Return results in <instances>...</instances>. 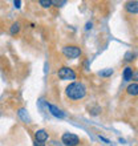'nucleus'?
Masks as SVG:
<instances>
[{"label": "nucleus", "instance_id": "13", "mask_svg": "<svg viewBox=\"0 0 138 146\" xmlns=\"http://www.w3.org/2000/svg\"><path fill=\"white\" fill-rule=\"evenodd\" d=\"M100 76H102V77H109V76H111L113 74V69H105V70H101L100 73H98Z\"/></svg>", "mask_w": 138, "mask_h": 146}, {"label": "nucleus", "instance_id": "19", "mask_svg": "<svg viewBox=\"0 0 138 146\" xmlns=\"http://www.w3.org/2000/svg\"><path fill=\"white\" fill-rule=\"evenodd\" d=\"M100 139H101V141H104V142L109 143V139H106V138H105V137H102V135H100Z\"/></svg>", "mask_w": 138, "mask_h": 146}, {"label": "nucleus", "instance_id": "2", "mask_svg": "<svg viewBox=\"0 0 138 146\" xmlns=\"http://www.w3.org/2000/svg\"><path fill=\"white\" fill-rule=\"evenodd\" d=\"M62 54L66 58H77L81 56V48L77 45H65L62 48Z\"/></svg>", "mask_w": 138, "mask_h": 146}, {"label": "nucleus", "instance_id": "18", "mask_svg": "<svg viewBox=\"0 0 138 146\" xmlns=\"http://www.w3.org/2000/svg\"><path fill=\"white\" fill-rule=\"evenodd\" d=\"M92 25H93L92 23H88V24H86V27H85V29H86V31H89V29L92 28Z\"/></svg>", "mask_w": 138, "mask_h": 146}, {"label": "nucleus", "instance_id": "16", "mask_svg": "<svg viewBox=\"0 0 138 146\" xmlns=\"http://www.w3.org/2000/svg\"><path fill=\"white\" fill-rule=\"evenodd\" d=\"M33 146H45V143H44V142H38V141H34Z\"/></svg>", "mask_w": 138, "mask_h": 146}, {"label": "nucleus", "instance_id": "6", "mask_svg": "<svg viewBox=\"0 0 138 146\" xmlns=\"http://www.w3.org/2000/svg\"><path fill=\"white\" fill-rule=\"evenodd\" d=\"M34 138H36V141H38V142H45L46 139H48V133H46V130H44V129H38V130L34 133Z\"/></svg>", "mask_w": 138, "mask_h": 146}, {"label": "nucleus", "instance_id": "8", "mask_svg": "<svg viewBox=\"0 0 138 146\" xmlns=\"http://www.w3.org/2000/svg\"><path fill=\"white\" fill-rule=\"evenodd\" d=\"M17 114H19V117L21 119H23L24 122H31V118H29V115H28V113H27V110L24 108H21V109H19V111H17Z\"/></svg>", "mask_w": 138, "mask_h": 146}, {"label": "nucleus", "instance_id": "5", "mask_svg": "<svg viewBox=\"0 0 138 146\" xmlns=\"http://www.w3.org/2000/svg\"><path fill=\"white\" fill-rule=\"evenodd\" d=\"M46 105H48V109H49V111L52 113V115L57 117V118H64V117H65V113H64L61 109H58L57 106H54V105H52V104H46Z\"/></svg>", "mask_w": 138, "mask_h": 146}, {"label": "nucleus", "instance_id": "7", "mask_svg": "<svg viewBox=\"0 0 138 146\" xmlns=\"http://www.w3.org/2000/svg\"><path fill=\"white\" fill-rule=\"evenodd\" d=\"M125 9L129 13H138V1H127L125 4Z\"/></svg>", "mask_w": 138, "mask_h": 146}, {"label": "nucleus", "instance_id": "1", "mask_svg": "<svg viewBox=\"0 0 138 146\" xmlns=\"http://www.w3.org/2000/svg\"><path fill=\"white\" fill-rule=\"evenodd\" d=\"M65 94L70 100H81L86 94V88L82 82H72L66 86Z\"/></svg>", "mask_w": 138, "mask_h": 146}, {"label": "nucleus", "instance_id": "12", "mask_svg": "<svg viewBox=\"0 0 138 146\" xmlns=\"http://www.w3.org/2000/svg\"><path fill=\"white\" fill-rule=\"evenodd\" d=\"M38 4H40V5H42L44 8H48V7H50V5L53 4V1H50V0H40V1H38Z\"/></svg>", "mask_w": 138, "mask_h": 146}, {"label": "nucleus", "instance_id": "15", "mask_svg": "<svg viewBox=\"0 0 138 146\" xmlns=\"http://www.w3.org/2000/svg\"><path fill=\"white\" fill-rule=\"evenodd\" d=\"M131 80H135V81H138V70H135V72H133V77H131Z\"/></svg>", "mask_w": 138, "mask_h": 146}, {"label": "nucleus", "instance_id": "4", "mask_svg": "<svg viewBox=\"0 0 138 146\" xmlns=\"http://www.w3.org/2000/svg\"><path fill=\"white\" fill-rule=\"evenodd\" d=\"M61 141L65 146H77L80 145V138L73 133H64L61 137Z\"/></svg>", "mask_w": 138, "mask_h": 146}, {"label": "nucleus", "instance_id": "14", "mask_svg": "<svg viewBox=\"0 0 138 146\" xmlns=\"http://www.w3.org/2000/svg\"><path fill=\"white\" fill-rule=\"evenodd\" d=\"M125 60H126V61H133V60H134V54L131 53V52H127V53L125 54Z\"/></svg>", "mask_w": 138, "mask_h": 146}, {"label": "nucleus", "instance_id": "11", "mask_svg": "<svg viewBox=\"0 0 138 146\" xmlns=\"http://www.w3.org/2000/svg\"><path fill=\"white\" fill-rule=\"evenodd\" d=\"M19 31H20V24L19 23H13V24H12L11 29H9L11 35H16V33H19Z\"/></svg>", "mask_w": 138, "mask_h": 146}, {"label": "nucleus", "instance_id": "17", "mask_svg": "<svg viewBox=\"0 0 138 146\" xmlns=\"http://www.w3.org/2000/svg\"><path fill=\"white\" fill-rule=\"evenodd\" d=\"M13 4H15V7H16V8H20V4H21V1H19V0L16 1V0H15V1H13Z\"/></svg>", "mask_w": 138, "mask_h": 146}, {"label": "nucleus", "instance_id": "10", "mask_svg": "<svg viewBox=\"0 0 138 146\" xmlns=\"http://www.w3.org/2000/svg\"><path fill=\"white\" fill-rule=\"evenodd\" d=\"M126 90L130 96H137L138 94V84H130L129 86H127Z\"/></svg>", "mask_w": 138, "mask_h": 146}, {"label": "nucleus", "instance_id": "9", "mask_svg": "<svg viewBox=\"0 0 138 146\" xmlns=\"http://www.w3.org/2000/svg\"><path fill=\"white\" fill-rule=\"evenodd\" d=\"M131 77H133V68L126 66V68L123 69V81H130Z\"/></svg>", "mask_w": 138, "mask_h": 146}, {"label": "nucleus", "instance_id": "3", "mask_svg": "<svg viewBox=\"0 0 138 146\" xmlns=\"http://www.w3.org/2000/svg\"><path fill=\"white\" fill-rule=\"evenodd\" d=\"M57 76L60 80H76V72L69 68V66H62L57 70Z\"/></svg>", "mask_w": 138, "mask_h": 146}]
</instances>
